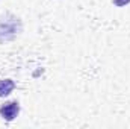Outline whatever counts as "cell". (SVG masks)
I'll return each instance as SVG.
<instances>
[{
    "mask_svg": "<svg viewBox=\"0 0 130 129\" xmlns=\"http://www.w3.org/2000/svg\"><path fill=\"white\" fill-rule=\"evenodd\" d=\"M20 31H21V21L17 17L11 14H5L0 17V41L14 40Z\"/></svg>",
    "mask_w": 130,
    "mask_h": 129,
    "instance_id": "6da1fadb",
    "label": "cell"
},
{
    "mask_svg": "<svg viewBox=\"0 0 130 129\" xmlns=\"http://www.w3.org/2000/svg\"><path fill=\"white\" fill-rule=\"evenodd\" d=\"M18 112H20L18 102H6L5 105L0 106V117L5 119V120H8V122L14 120L18 115Z\"/></svg>",
    "mask_w": 130,
    "mask_h": 129,
    "instance_id": "7a4b0ae2",
    "label": "cell"
},
{
    "mask_svg": "<svg viewBox=\"0 0 130 129\" xmlns=\"http://www.w3.org/2000/svg\"><path fill=\"white\" fill-rule=\"evenodd\" d=\"M15 88V84L14 81L11 79H3L0 81V97H5V96H9Z\"/></svg>",
    "mask_w": 130,
    "mask_h": 129,
    "instance_id": "3957f363",
    "label": "cell"
},
{
    "mask_svg": "<svg viewBox=\"0 0 130 129\" xmlns=\"http://www.w3.org/2000/svg\"><path fill=\"white\" fill-rule=\"evenodd\" d=\"M130 3V0H113V5L115 6H126V5H129Z\"/></svg>",
    "mask_w": 130,
    "mask_h": 129,
    "instance_id": "277c9868",
    "label": "cell"
}]
</instances>
